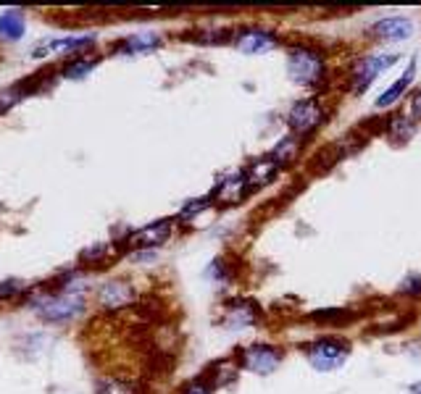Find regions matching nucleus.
I'll use <instances>...</instances> for the list:
<instances>
[{"label":"nucleus","mask_w":421,"mask_h":394,"mask_svg":"<svg viewBox=\"0 0 421 394\" xmlns=\"http://www.w3.org/2000/svg\"><path fill=\"white\" fill-rule=\"evenodd\" d=\"M29 308L40 321L61 326V323L77 321L84 311H87V297L77 295V292H37L35 297L29 299Z\"/></svg>","instance_id":"obj_1"},{"label":"nucleus","mask_w":421,"mask_h":394,"mask_svg":"<svg viewBox=\"0 0 421 394\" xmlns=\"http://www.w3.org/2000/svg\"><path fill=\"white\" fill-rule=\"evenodd\" d=\"M137 302V289L127 279H106L95 289V305L106 313H119Z\"/></svg>","instance_id":"obj_2"},{"label":"nucleus","mask_w":421,"mask_h":394,"mask_svg":"<svg viewBox=\"0 0 421 394\" xmlns=\"http://www.w3.org/2000/svg\"><path fill=\"white\" fill-rule=\"evenodd\" d=\"M287 72L292 82L316 84L324 76V58L311 48H292L287 58Z\"/></svg>","instance_id":"obj_3"},{"label":"nucleus","mask_w":421,"mask_h":394,"mask_svg":"<svg viewBox=\"0 0 421 394\" xmlns=\"http://www.w3.org/2000/svg\"><path fill=\"white\" fill-rule=\"evenodd\" d=\"M171 237V221L168 218H161V221H153V224H148V227L137 229V231H129L127 239H124V245L129 247V250H156L161 247L164 242H168Z\"/></svg>","instance_id":"obj_4"},{"label":"nucleus","mask_w":421,"mask_h":394,"mask_svg":"<svg viewBox=\"0 0 421 394\" xmlns=\"http://www.w3.org/2000/svg\"><path fill=\"white\" fill-rule=\"evenodd\" d=\"M350 355V347L345 342H335V339H321L311 345L308 350V360L313 363L316 370H335L340 368Z\"/></svg>","instance_id":"obj_5"},{"label":"nucleus","mask_w":421,"mask_h":394,"mask_svg":"<svg viewBox=\"0 0 421 394\" xmlns=\"http://www.w3.org/2000/svg\"><path fill=\"white\" fill-rule=\"evenodd\" d=\"M95 42V35H66L56 37V40H42L40 45H35L32 58H45V56H74L79 50L90 48Z\"/></svg>","instance_id":"obj_6"},{"label":"nucleus","mask_w":421,"mask_h":394,"mask_svg":"<svg viewBox=\"0 0 421 394\" xmlns=\"http://www.w3.org/2000/svg\"><path fill=\"white\" fill-rule=\"evenodd\" d=\"M324 121V108L319 106L316 100H301V103H295V106L289 108V116H287V124L292 131H298V134H308L313 131L319 124Z\"/></svg>","instance_id":"obj_7"},{"label":"nucleus","mask_w":421,"mask_h":394,"mask_svg":"<svg viewBox=\"0 0 421 394\" xmlns=\"http://www.w3.org/2000/svg\"><path fill=\"white\" fill-rule=\"evenodd\" d=\"M240 358H242V368L266 376V373H271V370L279 366L282 352L271 345H251V347H245V350H242Z\"/></svg>","instance_id":"obj_8"},{"label":"nucleus","mask_w":421,"mask_h":394,"mask_svg":"<svg viewBox=\"0 0 421 394\" xmlns=\"http://www.w3.org/2000/svg\"><path fill=\"white\" fill-rule=\"evenodd\" d=\"M235 48L240 53L255 56V53H266V50L277 48V37L266 29H242L235 37Z\"/></svg>","instance_id":"obj_9"},{"label":"nucleus","mask_w":421,"mask_h":394,"mask_svg":"<svg viewBox=\"0 0 421 394\" xmlns=\"http://www.w3.org/2000/svg\"><path fill=\"white\" fill-rule=\"evenodd\" d=\"M245 192H248V181H245V174H229L216 184L214 190V200L219 205H237L245 200Z\"/></svg>","instance_id":"obj_10"},{"label":"nucleus","mask_w":421,"mask_h":394,"mask_svg":"<svg viewBox=\"0 0 421 394\" xmlns=\"http://www.w3.org/2000/svg\"><path fill=\"white\" fill-rule=\"evenodd\" d=\"M397 60V56H372V58H363L361 63H358V69H356V90L358 92H363L369 84L379 76V74L385 72L387 66H392Z\"/></svg>","instance_id":"obj_11"},{"label":"nucleus","mask_w":421,"mask_h":394,"mask_svg":"<svg viewBox=\"0 0 421 394\" xmlns=\"http://www.w3.org/2000/svg\"><path fill=\"white\" fill-rule=\"evenodd\" d=\"M374 37H379V40H408L411 32H413V26H411L408 19H403V16H390V19H382V22H376L372 26Z\"/></svg>","instance_id":"obj_12"},{"label":"nucleus","mask_w":421,"mask_h":394,"mask_svg":"<svg viewBox=\"0 0 421 394\" xmlns=\"http://www.w3.org/2000/svg\"><path fill=\"white\" fill-rule=\"evenodd\" d=\"M161 35L158 32H134L119 45V53L124 56H143V53H153L156 48H161Z\"/></svg>","instance_id":"obj_13"},{"label":"nucleus","mask_w":421,"mask_h":394,"mask_svg":"<svg viewBox=\"0 0 421 394\" xmlns=\"http://www.w3.org/2000/svg\"><path fill=\"white\" fill-rule=\"evenodd\" d=\"M24 11L22 8H8L0 13V40L6 42H16L24 37Z\"/></svg>","instance_id":"obj_14"},{"label":"nucleus","mask_w":421,"mask_h":394,"mask_svg":"<svg viewBox=\"0 0 421 394\" xmlns=\"http://www.w3.org/2000/svg\"><path fill=\"white\" fill-rule=\"evenodd\" d=\"M258 318V311L253 302H232L224 313V323L227 329H245V326H253Z\"/></svg>","instance_id":"obj_15"},{"label":"nucleus","mask_w":421,"mask_h":394,"mask_svg":"<svg viewBox=\"0 0 421 394\" xmlns=\"http://www.w3.org/2000/svg\"><path fill=\"white\" fill-rule=\"evenodd\" d=\"M277 163L271 161V158H258V161H253L248 171H245V181H248V187H264L269 181L274 179V174H277Z\"/></svg>","instance_id":"obj_16"},{"label":"nucleus","mask_w":421,"mask_h":394,"mask_svg":"<svg viewBox=\"0 0 421 394\" xmlns=\"http://www.w3.org/2000/svg\"><path fill=\"white\" fill-rule=\"evenodd\" d=\"M413 76H416V60H411L408 63V69H406V74L397 79L395 84H390L382 95L376 97V108H387V106H392L397 97L403 95L406 90H408V84L413 82Z\"/></svg>","instance_id":"obj_17"},{"label":"nucleus","mask_w":421,"mask_h":394,"mask_svg":"<svg viewBox=\"0 0 421 394\" xmlns=\"http://www.w3.org/2000/svg\"><path fill=\"white\" fill-rule=\"evenodd\" d=\"M95 66H97V58L79 56V58L69 60V63L63 66V76H66V79H84V76H90V74L95 72Z\"/></svg>","instance_id":"obj_18"},{"label":"nucleus","mask_w":421,"mask_h":394,"mask_svg":"<svg viewBox=\"0 0 421 394\" xmlns=\"http://www.w3.org/2000/svg\"><path fill=\"white\" fill-rule=\"evenodd\" d=\"M95 394H140L137 384L129 381V379H119V376H111V379H103L97 384Z\"/></svg>","instance_id":"obj_19"},{"label":"nucleus","mask_w":421,"mask_h":394,"mask_svg":"<svg viewBox=\"0 0 421 394\" xmlns=\"http://www.w3.org/2000/svg\"><path fill=\"white\" fill-rule=\"evenodd\" d=\"M295 150H298V142H295V137H285V140H282V142L277 145V147H274V150H271V161H274V163H287V161H292V158H295Z\"/></svg>","instance_id":"obj_20"},{"label":"nucleus","mask_w":421,"mask_h":394,"mask_svg":"<svg viewBox=\"0 0 421 394\" xmlns=\"http://www.w3.org/2000/svg\"><path fill=\"white\" fill-rule=\"evenodd\" d=\"M116 255V245H109V242H103V245H95L93 250H84L82 252V261H90V263H103L113 258Z\"/></svg>","instance_id":"obj_21"},{"label":"nucleus","mask_w":421,"mask_h":394,"mask_svg":"<svg viewBox=\"0 0 421 394\" xmlns=\"http://www.w3.org/2000/svg\"><path fill=\"white\" fill-rule=\"evenodd\" d=\"M26 289H29V284L22 281V279H6V281H0V302L19 297V295H24Z\"/></svg>","instance_id":"obj_22"},{"label":"nucleus","mask_w":421,"mask_h":394,"mask_svg":"<svg viewBox=\"0 0 421 394\" xmlns=\"http://www.w3.org/2000/svg\"><path fill=\"white\" fill-rule=\"evenodd\" d=\"M390 134L397 137V140H408V137H413V124H411L406 116H397V119L390 124Z\"/></svg>","instance_id":"obj_23"},{"label":"nucleus","mask_w":421,"mask_h":394,"mask_svg":"<svg viewBox=\"0 0 421 394\" xmlns=\"http://www.w3.org/2000/svg\"><path fill=\"white\" fill-rule=\"evenodd\" d=\"M180 394H214V386H211V384H205L203 379H198V381L184 384Z\"/></svg>","instance_id":"obj_24"},{"label":"nucleus","mask_w":421,"mask_h":394,"mask_svg":"<svg viewBox=\"0 0 421 394\" xmlns=\"http://www.w3.org/2000/svg\"><path fill=\"white\" fill-rule=\"evenodd\" d=\"M211 200H214V197H200V200H195V203H187L184 205V211H182V215L187 218V215H193V213H200L203 208L211 205Z\"/></svg>","instance_id":"obj_25"},{"label":"nucleus","mask_w":421,"mask_h":394,"mask_svg":"<svg viewBox=\"0 0 421 394\" xmlns=\"http://www.w3.org/2000/svg\"><path fill=\"white\" fill-rule=\"evenodd\" d=\"M411 110H413V116H416V119H421V90L411 97Z\"/></svg>","instance_id":"obj_26"},{"label":"nucleus","mask_w":421,"mask_h":394,"mask_svg":"<svg viewBox=\"0 0 421 394\" xmlns=\"http://www.w3.org/2000/svg\"><path fill=\"white\" fill-rule=\"evenodd\" d=\"M411 394H421V384H413V386H411Z\"/></svg>","instance_id":"obj_27"}]
</instances>
